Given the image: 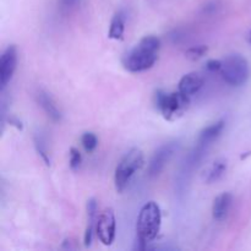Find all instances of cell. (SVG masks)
I'll return each instance as SVG.
<instances>
[{
    "label": "cell",
    "instance_id": "cell-1",
    "mask_svg": "<svg viewBox=\"0 0 251 251\" xmlns=\"http://www.w3.org/2000/svg\"><path fill=\"white\" fill-rule=\"evenodd\" d=\"M161 41L156 36H145L126 54L124 66L130 73H141L151 69L158 59Z\"/></svg>",
    "mask_w": 251,
    "mask_h": 251
},
{
    "label": "cell",
    "instance_id": "cell-2",
    "mask_svg": "<svg viewBox=\"0 0 251 251\" xmlns=\"http://www.w3.org/2000/svg\"><path fill=\"white\" fill-rule=\"evenodd\" d=\"M162 226L161 208L154 201H149L140 210L136 221V233L139 245L137 250L147 249V243L157 238Z\"/></svg>",
    "mask_w": 251,
    "mask_h": 251
},
{
    "label": "cell",
    "instance_id": "cell-3",
    "mask_svg": "<svg viewBox=\"0 0 251 251\" xmlns=\"http://www.w3.org/2000/svg\"><path fill=\"white\" fill-rule=\"evenodd\" d=\"M144 166V153L140 149H131L124 154L115 168L114 183L119 193L126 189L127 184L137 171Z\"/></svg>",
    "mask_w": 251,
    "mask_h": 251
},
{
    "label": "cell",
    "instance_id": "cell-4",
    "mask_svg": "<svg viewBox=\"0 0 251 251\" xmlns=\"http://www.w3.org/2000/svg\"><path fill=\"white\" fill-rule=\"evenodd\" d=\"M156 100V105L167 120L178 119L179 117L185 113L188 109L189 103H190V97L183 95L181 92H164V91L158 90L154 96Z\"/></svg>",
    "mask_w": 251,
    "mask_h": 251
},
{
    "label": "cell",
    "instance_id": "cell-5",
    "mask_svg": "<svg viewBox=\"0 0 251 251\" xmlns=\"http://www.w3.org/2000/svg\"><path fill=\"white\" fill-rule=\"evenodd\" d=\"M220 73L228 85L239 87L249 80V63L240 54H230L222 60V68Z\"/></svg>",
    "mask_w": 251,
    "mask_h": 251
},
{
    "label": "cell",
    "instance_id": "cell-6",
    "mask_svg": "<svg viewBox=\"0 0 251 251\" xmlns=\"http://www.w3.org/2000/svg\"><path fill=\"white\" fill-rule=\"evenodd\" d=\"M180 149V144L178 141H171L163 144L152 156L151 162L149 166V176L151 178L158 176L164 169V167L171 162L174 154Z\"/></svg>",
    "mask_w": 251,
    "mask_h": 251
},
{
    "label": "cell",
    "instance_id": "cell-7",
    "mask_svg": "<svg viewBox=\"0 0 251 251\" xmlns=\"http://www.w3.org/2000/svg\"><path fill=\"white\" fill-rule=\"evenodd\" d=\"M225 120H220V122H216L213 124L208 125L207 127H205L200 132L198 137V145H196L195 151L193 153L194 162L200 161L206 150L210 147V145H212V142H215L221 136L222 131L225 130Z\"/></svg>",
    "mask_w": 251,
    "mask_h": 251
},
{
    "label": "cell",
    "instance_id": "cell-8",
    "mask_svg": "<svg viewBox=\"0 0 251 251\" xmlns=\"http://www.w3.org/2000/svg\"><path fill=\"white\" fill-rule=\"evenodd\" d=\"M115 215L112 208H105L100 215L98 216L96 222V234H97L100 242L104 245H112L115 239Z\"/></svg>",
    "mask_w": 251,
    "mask_h": 251
},
{
    "label": "cell",
    "instance_id": "cell-9",
    "mask_svg": "<svg viewBox=\"0 0 251 251\" xmlns=\"http://www.w3.org/2000/svg\"><path fill=\"white\" fill-rule=\"evenodd\" d=\"M17 66V49L14 44L7 47L0 58V85L4 90L14 76Z\"/></svg>",
    "mask_w": 251,
    "mask_h": 251
},
{
    "label": "cell",
    "instance_id": "cell-10",
    "mask_svg": "<svg viewBox=\"0 0 251 251\" xmlns=\"http://www.w3.org/2000/svg\"><path fill=\"white\" fill-rule=\"evenodd\" d=\"M203 86V77L198 73H189L184 75L179 81L178 91L183 95L191 97L198 93Z\"/></svg>",
    "mask_w": 251,
    "mask_h": 251
},
{
    "label": "cell",
    "instance_id": "cell-11",
    "mask_svg": "<svg viewBox=\"0 0 251 251\" xmlns=\"http://www.w3.org/2000/svg\"><path fill=\"white\" fill-rule=\"evenodd\" d=\"M233 196L230 193H222L215 199L212 205V216L216 221H223L227 218L232 207Z\"/></svg>",
    "mask_w": 251,
    "mask_h": 251
},
{
    "label": "cell",
    "instance_id": "cell-12",
    "mask_svg": "<svg viewBox=\"0 0 251 251\" xmlns=\"http://www.w3.org/2000/svg\"><path fill=\"white\" fill-rule=\"evenodd\" d=\"M37 102H38V104L41 105L42 109L46 112V114L48 115L53 122H60L61 112L49 93H47L46 91L42 90L38 91V93H37Z\"/></svg>",
    "mask_w": 251,
    "mask_h": 251
},
{
    "label": "cell",
    "instance_id": "cell-13",
    "mask_svg": "<svg viewBox=\"0 0 251 251\" xmlns=\"http://www.w3.org/2000/svg\"><path fill=\"white\" fill-rule=\"evenodd\" d=\"M96 215H97V202L95 199H90L87 202V227L85 230V245L90 247L92 244V238H93V230H96Z\"/></svg>",
    "mask_w": 251,
    "mask_h": 251
},
{
    "label": "cell",
    "instance_id": "cell-14",
    "mask_svg": "<svg viewBox=\"0 0 251 251\" xmlns=\"http://www.w3.org/2000/svg\"><path fill=\"white\" fill-rule=\"evenodd\" d=\"M125 17L124 11H117L113 16L112 22H110L109 32H108V36L112 39H123V36H124L125 31Z\"/></svg>",
    "mask_w": 251,
    "mask_h": 251
},
{
    "label": "cell",
    "instance_id": "cell-15",
    "mask_svg": "<svg viewBox=\"0 0 251 251\" xmlns=\"http://www.w3.org/2000/svg\"><path fill=\"white\" fill-rule=\"evenodd\" d=\"M226 171H227V162L225 159H217V161L213 162L212 166L206 172L205 181L208 184L218 181L225 176Z\"/></svg>",
    "mask_w": 251,
    "mask_h": 251
},
{
    "label": "cell",
    "instance_id": "cell-16",
    "mask_svg": "<svg viewBox=\"0 0 251 251\" xmlns=\"http://www.w3.org/2000/svg\"><path fill=\"white\" fill-rule=\"evenodd\" d=\"M81 144H82L83 149L88 153H92L98 146V139L93 132H85L81 137Z\"/></svg>",
    "mask_w": 251,
    "mask_h": 251
},
{
    "label": "cell",
    "instance_id": "cell-17",
    "mask_svg": "<svg viewBox=\"0 0 251 251\" xmlns=\"http://www.w3.org/2000/svg\"><path fill=\"white\" fill-rule=\"evenodd\" d=\"M34 144H36V149L38 151V153L41 154L42 158L44 159L46 164H50V159H49V154H48V150H47V144H46V140L42 135L37 134L34 136Z\"/></svg>",
    "mask_w": 251,
    "mask_h": 251
},
{
    "label": "cell",
    "instance_id": "cell-18",
    "mask_svg": "<svg viewBox=\"0 0 251 251\" xmlns=\"http://www.w3.org/2000/svg\"><path fill=\"white\" fill-rule=\"evenodd\" d=\"M206 53H207V47L196 46V47H193V48H190L188 51H186V56H188L189 59H191V60H198V59L202 58Z\"/></svg>",
    "mask_w": 251,
    "mask_h": 251
},
{
    "label": "cell",
    "instance_id": "cell-19",
    "mask_svg": "<svg viewBox=\"0 0 251 251\" xmlns=\"http://www.w3.org/2000/svg\"><path fill=\"white\" fill-rule=\"evenodd\" d=\"M81 162H82L81 153L78 152V150L73 147V149L70 150V168L73 169V171H77L81 166Z\"/></svg>",
    "mask_w": 251,
    "mask_h": 251
},
{
    "label": "cell",
    "instance_id": "cell-20",
    "mask_svg": "<svg viewBox=\"0 0 251 251\" xmlns=\"http://www.w3.org/2000/svg\"><path fill=\"white\" fill-rule=\"evenodd\" d=\"M221 68H222V60H216V59H211L206 63V69L208 71H212V73H216V71H221Z\"/></svg>",
    "mask_w": 251,
    "mask_h": 251
},
{
    "label": "cell",
    "instance_id": "cell-21",
    "mask_svg": "<svg viewBox=\"0 0 251 251\" xmlns=\"http://www.w3.org/2000/svg\"><path fill=\"white\" fill-rule=\"evenodd\" d=\"M61 1H63V4L65 5L66 7H71L74 6V5L77 4L78 0H61Z\"/></svg>",
    "mask_w": 251,
    "mask_h": 251
},
{
    "label": "cell",
    "instance_id": "cell-22",
    "mask_svg": "<svg viewBox=\"0 0 251 251\" xmlns=\"http://www.w3.org/2000/svg\"><path fill=\"white\" fill-rule=\"evenodd\" d=\"M249 42L251 43V32L249 33Z\"/></svg>",
    "mask_w": 251,
    "mask_h": 251
}]
</instances>
